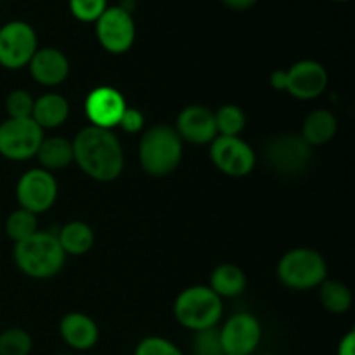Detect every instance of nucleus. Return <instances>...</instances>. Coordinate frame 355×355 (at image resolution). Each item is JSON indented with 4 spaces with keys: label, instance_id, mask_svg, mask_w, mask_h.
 I'll return each instance as SVG.
<instances>
[{
    "label": "nucleus",
    "instance_id": "f257e3e1",
    "mask_svg": "<svg viewBox=\"0 0 355 355\" xmlns=\"http://www.w3.org/2000/svg\"><path fill=\"white\" fill-rule=\"evenodd\" d=\"M73 162L94 180L111 182L123 172V148L107 128L85 127L71 141Z\"/></svg>",
    "mask_w": 355,
    "mask_h": 355
},
{
    "label": "nucleus",
    "instance_id": "f03ea898",
    "mask_svg": "<svg viewBox=\"0 0 355 355\" xmlns=\"http://www.w3.org/2000/svg\"><path fill=\"white\" fill-rule=\"evenodd\" d=\"M14 263L17 269L33 279H49L61 272L66 262V253L62 252L55 234L37 231L24 241L14 245Z\"/></svg>",
    "mask_w": 355,
    "mask_h": 355
},
{
    "label": "nucleus",
    "instance_id": "7ed1b4c3",
    "mask_svg": "<svg viewBox=\"0 0 355 355\" xmlns=\"http://www.w3.org/2000/svg\"><path fill=\"white\" fill-rule=\"evenodd\" d=\"M182 159V139L170 125L148 128L139 144V162L153 177L170 175Z\"/></svg>",
    "mask_w": 355,
    "mask_h": 355
},
{
    "label": "nucleus",
    "instance_id": "20e7f679",
    "mask_svg": "<svg viewBox=\"0 0 355 355\" xmlns=\"http://www.w3.org/2000/svg\"><path fill=\"white\" fill-rule=\"evenodd\" d=\"M222 312V298L214 293L210 286L186 288L173 304V314L179 324L196 333L215 328Z\"/></svg>",
    "mask_w": 355,
    "mask_h": 355
},
{
    "label": "nucleus",
    "instance_id": "39448f33",
    "mask_svg": "<svg viewBox=\"0 0 355 355\" xmlns=\"http://www.w3.org/2000/svg\"><path fill=\"white\" fill-rule=\"evenodd\" d=\"M328 276V266L319 252L312 248L290 250L277 263V277L290 290H312L321 286Z\"/></svg>",
    "mask_w": 355,
    "mask_h": 355
},
{
    "label": "nucleus",
    "instance_id": "423d86ee",
    "mask_svg": "<svg viewBox=\"0 0 355 355\" xmlns=\"http://www.w3.org/2000/svg\"><path fill=\"white\" fill-rule=\"evenodd\" d=\"M44 130L31 118H7L0 123V155L10 162L37 156Z\"/></svg>",
    "mask_w": 355,
    "mask_h": 355
},
{
    "label": "nucleus",
    "instance_id": "0eeeda50",
    "mask_svg": "<svg viewBox=\"0 0 355 355\" xmlns=\"http://www.w3.org/2000/svg\"><path fill=\"white\" fill-rule=\"evenodd\" d=\"M38 51L37 33L24 21H9L0 28V66L21 69Z\"/></svg>",
    "mask_w": 355,
    "mask_h": 355
},
{
    "label": "nucleus",
    "instance_id": "6e6552de",
    "mask_svg": "<svg viewBox=\"0 0 355 355\" xmlns=\"http://www.w3.org/2000/svg\"><path fill=\"white\" fill-rule=\"evenodd\" d=\"M17 203L23 210L38 215L52 208L58 198V182L44 168L28 170L19 177L16 186Z\"/></svg>",
    "mask_w": 355,
    "mask_h": 355
},
{
    "label": "nucleus",
    "instance_id": "1a4fd4ad",
    "mask_svg": "<svg viewBox=\"0 0 355 355\" xmlns=\"http://www.w3.org/2000/svg\"><path fill=\"white\" fill-rule=\"evenodd\" d=\"M210 144L211 162L225 175L245 177L255 168V151L241 137L217 135Z\"/></svg>",
    "mask_w": 355,
    "mask_h": 355
},
{
    "label": "nucleus",
    "instance_id": "9d476101",
    "mask_svg": "<svg viewBox=\"0 0 355 355\" xmlns=\"http://www.w3.org/2000/svg\"><path fill=\"white\" fill-rule=\"evenodd\" d=\"M99 44L111 54H123L134 45L135 23L130 12L120 6L107 7L96 21Z\"/></svg>",
    "mask_w": 355,
    "mask_h": 355
},
{
    "label": "nucleus",
    "instance_id": "9b49d317",
    "mask_svg": "<svg viewBox=\"0 0 355 355\" xmlns=\"http://www.w3.org/2000/svg\"><path fill=\"white\" fill-rule=\"evenodd\" d=\"M224 355H252L262 340V326L255 315L239 312L218 329Z\"/></svg>",
    "mask_w": 355,
    "mask_h": 355
},
{
    "label": "nucleus",
    "instance_id": "f8f14e48",
    "mask_svg": "<svg viewBox=\"0 0 355 355\" xmlns=\"http://www.w3.org/2000/svg\"><path fill=\"white\" fill-rule=\"evenodd\" d=\"M266 158L274 170L293 175L307 168L312 158V148L302 139V135L284 134L269 142Z\"/></svg>",
    "mask_w": 355,
    "mask_h": 355
},
{
    "label": "nucleus",
    "instance_id": "ddd939ff",
    "mask_svg": "<svg viewBox=\"0 0 355 355\" xmlns=\"http://www.w3.org/2000/svg\"><path fill=\"white\" fill-rule=\"evenodd\" d=\"M286 90L300 101H311L321 96L328 87V71L318 61H298L286 71Z\"/></svg>",
    "mask_w": 355,
    "mask_h": 355
},
{
    "label": "nucleus",
    "instance_id": "4468645a",
    "mask_svg": "<svg viewBox=\"0 0 355 355\" xmlns=\"http://www.w3.org/2000/svg\"><path fill=\"white\" fill-rule=\"evenodd\" d=\"M125 110L127 103L123 96L113 87H97L87 96L85 113L94 127L111 130L116 127Z\"/></svg>",
    "mask_w": 355,
    "mask_h": 355
},
{
    "label": "nucleus",
    "instance_id": "2eb2a0df",
    "mask_svg": "<svg viewBox=\"0 0 355 355\" xmlns=\"http://www.w3.org/2000/svg\"><path fill=\"white\" fill-rule=\"evenodd\" d=\"M175 130L182 141L193 142V144H208L218 135L215 113L210 107L201 106V104H193L180 111Z\"/></svg>",
    "mask_w": 355,
    "mask_h": 355
},
{
    "label": "nucleus",
    "instance_id": "dca6fc26",
    "mask_svg": "<svg viewBox=\"0 0 355 355\" xmlns=\"http://www.w3.org/2000/svg\"><path fill=\"white\" fill-rule=\"evenodd\" d=\"M30 73L40 85L54 87L64 82L69 75V61L61 51L52 47L38 49L28 62Z\"/></svg>",
    "mask_w": 355,
    "mask_h": 355
},
{
    "label": "nucleus",
    "instance_id": "f3484780",
    "mask_svg": "<svg viewBox=\"0 0 355 355\" xmlns=\"http://www.w3.org/2000/svg\"><path fill=\"white\" fill-rule=\"evenodd\" d=\"M59 333L62 340L75 350H89L99 340V328L90 315L71 312L61 319Z\"/></svg>",
    "mask_w": 355,
    "mask_h": 355
},
{
    "label": "nucleus",
    "instance_id": "a211bd4d",
    "mask_svg": "<svg viewBox=\"0 0 355 355\" xmlns=\"http://www.w3.org/2000/svg\"><path fill=\"white\" fill-rule=\"evenodd\" d=\"M69 103L59 94H44L33 104L31 120L45 130V128H58L68 120Z\"/></svg>",
    "mask_w": 355,
    "mask_h": 355
},
{
    "label": "nucleus",
    "instance_id": "6ab92c4d",
    "mask_svg": "<svg viewBox=\"0 0 355 355\" xmlns=\"http://www.w3.org/2000/svg\"><path fill=\"white\" fill-rule=\"evenodd\" d=\"M338 128L335 114L328 110H315L305 118L302 128V139L309 146H322L331 141Z\"/></svg>",
    "mask_w": 355,
    "mask_h": 355
},
{
    "label": "nucleus",
    "instance_id": "aec40b11",
    "mask_svg": "<svg viewBox=\"0 0 355 355\" xmlns=\"http://www.w3.org/2000/svg\"><path fill=\"white\" fill-rule=\"evenodd\" d=\"M37 158L42 168L52 170L66 168L73 163V144L64 137H44L37 151Z\"/></svg>",
    "mask_w": 355,
    "mask_h": 355
},
{
    "label": "nucleus",
    "instance_id": "412c9836",
    "mask_svg": "<svg viewBox=\"0 0 355 355\" xmlns=\"http://www.w3.org/2000/svg\"><path fill=\"white\" fill-rule=\"evenodd\" d=\"M62 252L66 255H83L94 246V231L89 224L82 220L68 222L55 234Z\"/></svg>",
    "mask_w": 355,
    "mask_h": 355
},
{
    "label": "nucleus",
    "instance_id": "4be33fe9",
    "mask_svg": "<svg viewBox=\"0 0 355 355\" xmlns=\"http://www.w3.org/2000/svg\"><path fill=\"white\" fill-rule=\"evenodd\" d=\"M246 276L234 263H222L211 272L210 290L218 297L234 298L245 291Z\"/></svg>",
    "mask_w": 355,
    "mask_h": 355
},
{
    "label": "nucleus",
    "instance_id": "5701e85b",
    "mask_svg": "<svg viewBox=\"0 0 355 355\" xmlns=\"http://www.w3.org/2000/svg\"><path fill=\"white\" fill-rule=\"evenodd\" d=\"M321 304L333 314H343L352 307V293L347 284L326 279L321 283Z\"/></svg>",
    "mask_w": 355,
    "mask_h": 355
},
{
    "label": "nucleus",
    "instance_id": "b1692460",
    "mask_svg": "<svg viewBox=\"0 0 355 355\" xmlns=\"http://www.w3.org/2000/svg\"><path fill=\"white\" fill-rule=\"evenodd\" d=\"M215 125H217L218 135L227 137H239L246 127V116L243 110L234 104H225L215 113Z\"/></svg>",
    "mask_w": 355,
    "mask_h": 355
},
{
    "label": "nucleus",
    "instance_id": "393cba45",
    "mask_svg": "<svg viewBox=\"0 0 355 355\" xmlns=\"http://www.w3.org/2000/svg\"><path fill=\"white\" fill-rule=\"evenodd\" d=\"M37 231V215L31 214V211L28 210H23V208L14 210L6 220V232L14 243L24 241V239L33 236Z\"/></svg>",
    "mask_w": 355,
    "mask_h": 355
},
{
    "label": "nucleus",
    "instance_id": "a878e982",
    "mask_svg": "<svg viewBox=\"0 0 355 355\" xmlns=\"http://www.w3.org/2000/svg\"><path fill=\"white\" fill-rule=\"evenodd\" d=\"M33 340L21 328H9L0 333V355H30Z\"/></svg>",
    "mask_w": 355,
    "mask_h": 355
},
{
    "label": "nucleus",
    "instance_id": "bb28decb",
    "mask_svg": "<svg viewBox=\"0 0 355 355\" xmlns=\"http://www.w3.org/2000/svg\"><path fill=\"white\" fill-rule=\"evenodd\" d=\"M71 14L83 23H96L107 9V0H69Z\"/></svg>",
    "mask_w": 355,
    "mask_h": 355
},
{
    "label": "nucleus",
    "instance_id": "cd10ccee",
    "mask_svg": "<svg viewBox=\"0 0 355 355\" xmlns=\"http://www.w3.org/2000/svg\"><path fill=\"white\" fill-rule=\"evenodd\" d=\"M35 99L30 92L19 89L12 90L6 99V110L9 118H31Z\"/></svg>",
    "mask_w": 355,
    "mask_h": 355
},
{
    "label": "nucleus",
    "instance_id": "c85d7f7f",
    "mask_svg": "<svg viewBox=\"0 0 355 355\" xmlns=\"http://www.w3.org/2000/svg\"><path fill=\"white\" fill-rule=\"evenodd\" d=\"M134 355H184L182 350L162 336H148L135 347Z\"/></svg>",
    "mask_w": 355,
    "mask_h": 355
},
{
    "label": "nucleus",
    "instance_id": "c756f323",
    "mask_svg": "<svg viewBox=\"0 0 355 355\" xmlns=\"http://www.w3.org/2000/svg\"><path fill=\"white\" fill-rule=\"evenodd\" d=\"M194 354L196 355H224L218 338V329L210 328L196 333L194 338Z\"/></svg>",
    "mask_w": 355,
    "mask_h": 355
},
{
    "label": "nucleus",
    "instance_id": "7c9ffc66",
    "mask_svg": "<svg viewBox=\"0 0 355 355\" xmlns=\"http://www.w3.org/2000/svg\"><path fill=\"white\" fill-rule=\"evenodd\" d=\"M118 125H120L127 134H137V132H141L142 127H144V114L139 110H135V107H127V110L123 111V114H121Z\"/></svg>",
    "mask_w": 355,
    "mask_h": 355
},
{
    "label": "nucleus",
    "instance_id": "2f4dec72",
    "mask_svg": "<svg viewBox=\"0 0 355 355\" xmlns=\"http://www.w3.org/2000/svg\"><path fill=\"white\" fill-rule=\"evenodd\" d=\"M336 355H355V333L349 331L342 338Z\"/></svg>",
    "mask_w": 355,
    "mask_h": 355
},
{
    "label": "nucleus",
    "instance_id": "473e14b6",
    "mask_svg": "<svg viewBox=\"0 0 355 355\" xmlns=\"http://www.w3.org/2000/svg\"><path fill=\"white\" fill-rule=\"evenodd\" d=\"M286 82H288V76L284 69H276V71L270 75V85H272L276 90H286Z\"/></svg>",
    "mask_w": 355,
    "mask_h": 355
},
{
    "label": "nucleus",
    "instance_id": "72a5a7b5",
    "mask_svg": "<svg viewBox=\"0 0 355 355\" xmlns=\"http://www.w3.org/2000/svg\"><path fill=\"white\" fill-rule=\"evenodd\" d=\"M222 2L234 10H245L250 9L252 6H255L257 0H222Z\"/></svg>",
    "mask_w": 355,
    "mask_h": 355
},
{
    "label": "nucleus",
    "instance_id": "f704fd0d",
    "mask_svg": "<svg viewBox=\"0 0 355 355\" xmlns=\"http://www.w3.org/2000/svg\"><path fill=\"white\" fill-rule=\"evenodd\" d=\"M335 2H347V0H335Z\"/></svg>",
    "mask_w": 355,
    "mask_h": 355
},
{
    "label": "nucleus",
    "instance_id": "c9c22d12",
    "mask_svg": "<svg viewBox=\"0 0 355 355\" xmlns=\"http://www.w3.org/2000/svg\"><path fill=\"white\" fill-rule=\"evenodd\" d=\"M58 355H68V354H58Z\"/></svg>",
    "mask_w": 355,
    "mask_h": 355
}]
</instances>
